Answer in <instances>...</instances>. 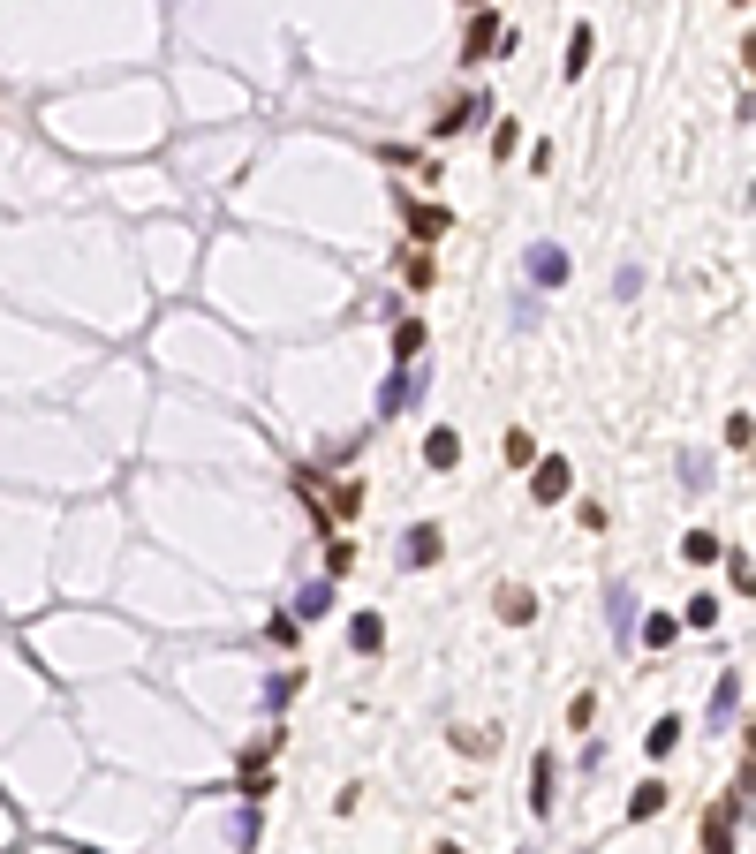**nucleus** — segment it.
Returning <instances> with one entry per match:
<instances>
[{
	"mask_svg": "<svg viewBox=\"0 0 756 854\" xmlns=\"http://www.w3.org/2000/svg\"><path fill=\"white\" fill-rule=\"evenodd\" d=\"M530 273L545 280V288H560V280H567V257H560V250H537V257H530Z\"/></svg>",
	"mask_w": 756,
	"mask_h": 854,
	"instance_id": "obj_6",
	"label": "nucleus"
},
{
	"mask_svg": "<svg viewBox=\"0 0 756 854\" xmlns=\"http://www.w3.org/2000/svg\"><path fill=\"white\" fill-rule=\"evenodd\" d=\"M431 560H439V530L424 522V530H409V567H431Z\"/></svg>",
	"mask_w": 756,
	"mask_h": 854,
	"instance_id": "obj_3",
	"label": "nucleus"
},
{
	"mask_svg": "<svg viewBox=\"0 0 756 854\" xmlns=\"http://www.w3.org/2000/svg\"><path fill=\"white\" fill-rule=\"evenodd\" d=\"M734 696H741V681L726 673V681H719V696H711V718H719V726H726V711H734Z\"/></svg>",
	"mask_w": 756,
	"mask_h": 854,
	"instance_id": "obj_12",
	"label": "nucleus"
},
{
	"mask_svg": "<svg viewBox=\"0 0 756 854\" xmlns=\"http://www.w3.org/2000/svg\"><path fill=\"white\" fill-rule=\"evenodd\" d=\"M348 635H356V650H378V643H386V628H378L371 613H363V620H356V628H348Z\"/></svg>",
	"mask_w": 756,
	"mask_h": 854,
	"instance_id": "obj_13",
	"label": "nucleus"
},
{
	"mask_svg": "<svg viewBox=\"0 0 756 854\" xmlns=\"http://www.w3.org/2000/svg\"><path fill=\"white\" fill-rule=\"evenodd\" d=\"M492 38H499V23L477 16V23H469V46H462V53H469V61H484V53H492Z\"/></svg>",
	"mask_w": 756,
	"mask_h": 854,
	"instance_id": "obj_7",
	"label": "nucleus"
},
{
	"mask_svg": "<svg viewBox=\"0 0 756 854\" xmlns=\"http://www.w3.org/2000/svg\"><path fill=\"white\" fill-rule=\"evenodd\" d=\"M530 492H537V499H560V492H567V462H560V454H552V462H537Z\"/></svg>",
	"mask_w": 756,
	"mask_h": 854,
	"instance_id": "obj_1",
	"label": "nucleus"
},
{
	"mask_svg": "<svg viewBox=\"0 0 756 854\" xmlns=\"http://www.w3.org/2000/svg\"><path fill=\"white\" fill-rule=\"evenodd\" d=\"M658 809H666V786H643L636 802H628V817H636V824H643V817H658Z\"/></svg>",
	"mask_w": 756,
	"mask_h": 854,
	"instance_id": "obj_9",
	"label": "nucleus"
},
{
	"mask_svg": "<svg viewBox=\"0 0 756 854\" xmlns=\"http://www.w3.org/2000/svg\"><path fill=\"white\" fill-rule=\"evenodd\" d=\"M704 847H711V854H734V817H726V809H711V824H704Z\"/></svg>",
	"mask_w": 756,
	"mask_h": 854,
	"instance_id": "obj_2",
	"label": "nucleus"
},
{
	"mask_svg": "<svg viewBox=\"0 0 756 854\" xmlns=\"http://www.w3.org/2000/svg\"><path fill=\"white\" fill-rule=\"evenodd\" d=\"M469 8H484V0H469Z\"/></svg>",
	"mask_w": 756,
	"mask_h": 854,
	"instance_id": "obj_17",
	"label": "nucleus"
},
{
	"mask_svg": "<svg viewBox=\"0 0 756 854\" xmlns=\"http://www.w3.org/2000/svg\"><path fill=\"white\" fill-rule=\"evenodd\" d=\"M673 741H681V726H673V718H666V726H651V756H673Z\"/></svg>",
	"mask_w": 756,
	"mask_h": 854,
	"instance_id": "obj_16",
	"label": "nucleus"
},
{
	"mask_svg": "<svg viewBox=\"0 0 756 854\" xmlns=\"http://www.w3.org/2000/svg\"><path fill=\"white\" fill-rule=\"evenodd\" d=\"M424 454H431V469H454V454H462V439H454V431H431V439H424Z\"/></svg>",
	"mask_w": 756,
	"mask_h": 854,
	"instance_id": "obj_4",
	"label": "nucleus"
},
{
	"mask_svg": "<svg viewBox=\"0 0 756 854\" xmlns=\"http://www.w3.org/2000/svg\"><path fill=\"white\" fill-rule=\"evenodd\" d=\"M530 613H537V598H530V590H499V620H515V628H522Z\"/></svg>",
	"mask_w": 756,
	"mask_h": 854,
	"instance_id": "obj_5",
	"label": "nucleus"
},
{
	"mask_svg": "<svg viewBox=\"0 0 756 854\" xmlns=\"http://www.w3.org/2000/svg\"><path fill=\"white\" fill-rule=\"evenodd\" d=\"M295 605H303V620H318V613H326V605H333V590H326V582H310V590H303V598H295Z\"/></svg>",
	"mask_w": 756,
	"mask_h": 854,
	"instance_id": "obj_10",
	"label": "nucleus"
},
{
	"mask_svg": "<svg viewBox=\"0 0 756 854\" xmlns=\"http://www.w3.org/2000/svg\"><path fill=\"white\" fill-rule=\"evenodd\" d=\"M719 552H726V545H719L711 530H696V537H688V560H719Z\"/></svg>",
	"mask_w": 756,
	"mask_h": 854,
	"instance_id": "obj_14",
	"label": "nucleus"
},
{
	"mask_svg": "<svg viewBox=\"0 0 756 854\" xmlns=\"http://www.w3.org/2000/svg\"><path fill=\"white\" fill-rule=\"evenodd\" d=\"M590 69V31H575V46H567V76H583Z\"/></svg>",
	"mask_w": 756,
	"mask_h": 854,
	"instance_id": "obj_15",
	"label": "nucleus"
},
{
	"mask_svg": "<svg viewBox=\"0 0 756 854\" xmlns=\"http://www.w3.org/2000/svg\"><path fill=\"white\" fill-rule=\"evenodd\" d=\"M530 809H537V817L552 809V764H545V756H537V771H530Z\"/></svg>",
	"mask_w": 756,
	"mask_h": 854,
	"instance_id": "obj_8",
	"label": "nucleus"
},
{
	"mask_svg": "<svg viewBox=\"0 0 756 854\" xmlns=\"http://www.w3.org/2000/svg\"><path fill=\"white\" fill-rule=\"evenodd\" d=\"M416 348H424V325H416V318H409V325H401V333H394V356H401V363H409V356H416Z\"/></svg>",
	"mask_w": 756,
	"mask_h": 854,
	"instance_id": "obj_11",
	"label": "nucleus"
}]
</instances>
